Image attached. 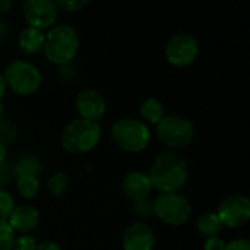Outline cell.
I'll return each mask as SVG.
<instances>
[{"mask_svg":"<svg viewBox=\"0 0 250 250\" xmlns=\"http://www.w3.org/2000/svg\"><path fill=\"white\" fill-rule=\"evenodd\" d=\"M149 178L158 191L178 193L188 180L187 161L175 152H164L155 158Z\"/></svg>","mask_w":250,"mask_h":250,"instance_id":"1","label":"cell"},{"mask_svg":"<svg viewBox=\"0 0 250 250\" xmlns=\"http://www.w3.org/2000/svg\"><path fill=\"white\" fill-rule=\"evenodd\" d=\"M80 49V39L71 25L61 24V25H53L44 40V55L46 58L59 66L69 65L74 58L77 56Z\"/></svg>","mask_w":250,"mask_h":250,"instance_id":"2","label":"cell"},{"mask_svg":"<svg viewBox=\"0 0 250 250\" xmlns=\"http://www.w3.org/2000/svg\"><path fill=\"white\" fill-rule=\"evenodd\" d=\"M102 139V128L97 122L74 119L62 131L61 145L72 155H83L93 150Z\"/></svg>","mask_w":250,"mask_h":250,"instance_id":"3","label":"cell"},{"mask_svg":"<svg viewBox=\"0 0 250 250\" xmlns=\"http://www.w3.org/2000/svg\"><path fill=\"white\" fill-rule=\"evenodd\" d=\"M110 139L124 152L140 153L150 145L152 134L143 121L124 118L112 125Z\"/></svg>","mask_w":250,"mask_h":250,"instance_id":"4","label":"cell"},{"mask_svg":"<svg viewBox=\"0 0 250 250\" xmlns=\"http://www.w3.org/2000/svg\"><path fill=\"white\" fill-rule=\"evenodd\" d=\"M6 88L17 96H31L42 85V72L37 66L27 61H14L3 72Z\"/></svg>","mask_w":250,"mask_h":250,"instance_id":"5","label":"cell"},{"mask_svg":"<svg viewBox=\"0 0 250 250\" xmlns=\"http://www.w3.org/2000/svg\"><path fill=\"white\" fill-rule=\"evenodd\" d=\"M194 125L184 116L167 115L156 125L158 140L171 149L187 147L194 139Z\"/></svg>","mask_w":250,"mask_h":250,"instance_id":"6","label":"cell"},{"mask_svg":"<svg viewBox=\"0 0 250 250\" xmlns=\"http://www.w3.org/2000/svg\"><path fill=\"white\" fill-rule=\"evenodd\" d=\"M155 215L168 225H184L191 216V205L180 193H161L155 199Z\"/></svg>","mask_w":250,"mask_h":250,"instance_id":"7","label":"cell"},{"mask_svg":"<svg viewBox=\"0 0 250 250\" xmlns=\"http://www.w3.org/2000/svg\"><path fill=\"white\" fill-rule=\"evenodd\" d=\"M167 59L177 68H186L191 65L199 55V42L188 33H180L169 39L165 47Z\"/></svg>","mask_w":250,"mask_h":250,"instance_id":"8","label":"cell"},{"mask_svg":"<svg viewBox=\"0 0 250 250\" xmlns=\"http://www.w3.org/2000/svg\"><path fill=\"white\" fill-rule=\"evenodd\" d=\"M224 227L240 228L250 221V197L244 194H229L218 206L216 210Z\"/></svg>","mask_w":250,"mask_h":250,"instance_id":"9","label":"cell"},{"mask_svg":"<svg viewBox=\"0 0 250 250\" xmlns=\"http://www.w3.org/2000/svg\"><path fill=\"white\" fill-rule=\"evenodd\" d=\"M22 14L30 27L50 30L59 17L56 0H24Z\"/></svg>","mask_w":250,"mask_h":250,"instance_id":"10","label":"cell"},{"mask_svg":"<svg viewBox=\"0 0 250 250\" xmlns=\"http://www.w3.org/2000/svg\"><path fill=\"white\" fill-rule=\"evenodd\" d=\"M75 107L81 119H87L91 122L100 121L106 113V102L103 96L93 88H87L78 93Z\"/></svg>","mask_w":250,"mask_h":250,"instance_id":"11","label":"cell"},{"mask_svg":"<svg viewBox=\"0 0 250 250\" xmlns=\"http://www.w3.org/2000/svg\"><path fill=\"white\" fill-rule=\"evenodd\" d=\"M155 232L145 222H133L122 234L124 250H153Z\"/></svg>","mask_w":250,"mask_h":250,"instance_id":"12","label":"cell"},{"mask_svg":"<svg viewBox=\"0 0 250 250\" xmlns=\"http://www.w3.org/2000/svg\"><path fill=\"white\" fill-rule=\"evenodd\" d=\"M121 187H122L124 196L131 202L147 199L153 190L149 174H145L140 171H134V172H130L125 175Z\"/></svg>","mask_w":250,"mask_h":250,"instance_id":"13","label":"cell"},{"mask_svg":"<svg viewBox=\"0 0 250 250\" xmlns=\"http://www.w3.org/2000/svg\"><path fill=\"white\" fill-rule=\"evenodd\" d=\"M9 225L14 228V231L27 234L39 227L40 222V212L37 208L30 205L17 206L12 215L8 219Z\"/></svg>","mask_w":250,"mask_h":250,"instance_id":"14","label":"cell"},{"mask_svg":"<svg viewBox=\"0 0 250 250\" xmlns=\"http://www.w3.org/2000/svg\"><path fill=\"white\" fill-rule=\"evenodd\" d=\"M44 40H46V34L42 30L28 25L24 30H21L18 36V46L24 53L34 55L43 50Z\"/></svg>","mask_w":250,"mask_h":250,"instance_id":"15","label":"cell"},{"mask_svg":"<svg viewBox=\"0 0 250 250\" xmlns=\"http://www.w3.org/2000/svg\"><path fill=\"white\" fill-rule=\"evenodd\" d=\"M12 172L15 180L22 178V177H36L39 178L43 174V162L39 156L27 153L20 156L14 165H12Z\"/></svg>","mask_w":250,"mask_h":250,"instance_id":"16","label":"cell"},{"mask_svg":"<svg viewBox=\"0 0 250 250\" xmlns=\"http://www.w3.org/2000/svg\"><path fill=\"white\" fill-rule=\"evenodd\" d=\"M140 115L146 122L158 125L167 116V112L164 103L159 99L147 97L140 103Z\"/></svg>","mask_w":250,"mask_h":250,"instance_id":"17","label":"cell"},{"mask_svg":"<svg viewBox=\"0 0 250 250\" xmlns=\"http://www.w3.org/2000/svg\"><path fill=\"white\" fill-rule=\"evenodd\" d=\"M222 228H224V225L216 212H205L197 218V222H196L197 232L206 238L219 235Z\"/></svg>","mask_w":250,"mask_h":250,"instance_id":"18","label":"cell"},{"mask_svg":"<svg viewBox=\"0 0 250 250\" xmlns=\"http://www.w3.org/2000/svg\"><path fill=\"white\" fill-rule=\"evenodd\" d=\"M17 190L24 199H34L40 191V181L36 177H22L17 180Z\"/></svg>","mask_w":250,"mask_h":250,"instance_id":"19","label":"cell"},{"mask_svg":"<svg viewBox=\"0 0 250 250\" xmlns=\"http://www.w3.org/2000/svg\"><path fill=\"white\" fill-rule=\"evenodd\" d=\"M68 186H69V178L65 172H56L47 181L49 191L56 197L65 194V191L68 190Z\"/></svg>","mask_w":250,"mask_h":250,"instance_id":"20","label":"cell"},{"mask_svg":"<svg viewBox=\"0 0 250 250\" xmlns=\"http://www.w3.org/2000/svg\"><path fill=\"white\" fill-rule=\"evenodd\" d=\"M17 127L15 124L3 116H0V145L8 147L11 143H14V140L17 139Z\"/></svg>","mask_w":250,"mask_h":250,"instance_id":"21","label":"cell"},{"mask_svg":"<svg viewBox=\"0 0 250 250\" xmlns=\"http://www.w3.org/2000/svg\"><path fill=\"white\" fill-rule=\"evenodd\" d=\"M131 210H133V213L137 218H140V219H149V218L155 216V200L150 199V197H147V199H143V200L133 202Z\"/></svg>","mask_w":250,"mask_h":250,"instance_id":"22","label":"cell"},{"mask_svg":"<svg viewBox=\"0 0 250 250\" xmlns=\"http://www.w3.org/2000/svg\"><path fill=\"white\" fill-rule=\"evenodd\" d=\"M15 208L17 205L14 196L8 190L0 188V221H8Z\"/></svg>","mask_w":250,"mask_h":250,"instance_id":"23","label":"cell"},{"mask_svg":"<svg viewBox=\"0 0 250 250\" xmlns=\"http://www.w3.org/2000/svg\"><path fill=\"white\" fill-rule=\"evenodd\" d=\"M15 231L8 221H0V250H14Z\"/></svg>","mask_w":250,"mask_h":250,"instance_id":"24","label":"cell"},{"mask_svg":"<svg viewBox=\"0 0 250 250\" xmlns=\"http://www.w3.org/2000/svg\"><path fill=\"white\" fill-rule=\"evenodd\" d=\"M90 3V0H56L59 9L66 12H78Z\"/></svg>","mask_w":250,"mask_h":250,"instance_id":"25","label":"cell"},{"mask_svg":"<svg viewBox=\"0 0 250 250\" xmlns=\"http://www.w3.org/2000/svg\"><path fill=\"white\" fill-rule=\"evenodd\" d=\"M14 250H37V241L34 240L33 235L22 234L15 238Z\"/></svg>","mask_w":250,"mask_h":250,"instance_id":"26","label":"cell"},{"mask_svg":"<svg viewBox=\"0 0 250 250\" xmlns=\"http://www.w3.org/2000/svg\"><path fill=\"white\" fill-rule=\"evenodd\" d=\"M14 178V172H12V165L5 161L0 162V188H5Z\"/></svg>","mask_w":250,"mask_h":250,"instance_id":"27","label":"cell"},{"mask_svg":"<svg viewBox=\"0 0 250 250\" xmlns=\"http://www.w3.org/2000/svg\"><path fill=\"white\" fill-rule=\"evenodd\" d=\"M225 246L227 243L219 235H215V237H209L205 240L203 249L205 250H225Z\"/></svg>","mask_w":250,"mask_h":250,"instance_id":"28","label":"cell"},{"mask_svg":"<svg viewBox=\"0 0 250 250\" xmlns=\"http://www.w3.org/2000/svg\"><path fill=\"white\" fill-rule=\"evenodd\" d=\"M225 250H250V240L249 238H235L227 243Z\"/></svg>","mask_w":250,"mask_h":250,"instance_id":"29","label":"cell"},{"mask_svg":"<svg viewBox=\"0 0 250 250\" xmlns=\"http://www.w3.org/2000/svg\"><path fill=\"white\" fill-rule=\"evenodd\" d=\"M37 250H61V246L52 240H43L37 244Z\"/></svg>","mask_w":250,"mask_h":250,"instance_id":"30","label":"cell"},{"mask_svg":"<svg viewBox=\"0 0 250 250\" xmlns=\"http://www.w3.org/2000/svg\"><path fill=\"white\" fill-rule=\"evenodd\" d=\"M12 8L11 0H0V14H6Z\"/></svg>","mask_w":250,"mask_h":250,"instance_id":"31","label":"cell"},{"mask_svg":"<svg viewBox=\"0 0 250 250\" xmlns=\"http://www.w3.org/2000/svg\"><path fill=\"white\" fill-rule=\"evenodd\" d=\"M6 93V83H5V78H3V74L0 72V102H2L3 96Z\"/></svg>","mask_w":250,"mask_h":250,"instance_id":"32","label":"cell"},{"mask_svg":"<svg viewBox=\"0 0 250 250\" xmlns=\"http://www.w3.org/2000/svg\"><path fill=\"white\" fill-rule=\"evenodd\" d=\"M8 158V147L0 145V162H5Z\"/></svg>","mask_w":250,"mask_h":250,"instance_id":"33","label":"cell"},{"mask_svg":"<svg viewBox=\"0 0 250 250\" xmlns=\"http://www.w3.org/2000/svg\"><path fill=\"white\" fill-rule=\"evenodd\" d=\"M2 113H3V103L0 102V116H2Z\"/></svg>","mask_w":250,"mask_h":250,"instance_id":"34","label":"cell"}]
</instances>
